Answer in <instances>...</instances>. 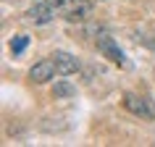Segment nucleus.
Wrapping results in <instances>:
<instances>
[{"instance_id": "obj_7", "label": "nucleus", "mask_w": 155, "mask_h": 147, "mask_svg": "<svg viewBox=\"0 0 155 147\" xmlns=\"http://www.w3.org/2000/svg\"><path fill=\"white\" fill-rule=\"evenodd\" d=\"M53 95H55L58 100H61V97H71V95H76V87H74V84H68V82H55Z\"/></svg>"}, {"instance_id": "obj_2", "label": "nucleus", "mask_w": 155, "mask_h": 147, "mask_svg": "<svg viewBox=\"0 0 155 147\" xmlns=\"http://www.w3.org/2000/svg\"><path fill=\"white\" fill-rule=\"evenodd\" d=\"M97 50L103 53V58H108V60H110V63L121 66V68H126V66H129L126 55H124V50L116 45L113 37H108V34H100V37H97Z\"/></svg>"}, {"instance_id": "obj_3", "label": "nucleus", "mask_w": 155, "mask_h": 147, "mask_svg": "<svg viewBox=\"0 0 155 147\" xmlns=\"http://www.w3.org/2000/svg\"><path fill=\"white\" fill-rule=\"evenodd\" d=\"M58 13V3L53 0H37L32 8L26 11V18L32 21V24H50Z\"/></svg>"}, {"instance_id": "obj_8", "label": "nucleus", "mask_w": 155, "mask_h": 147, "mask_svg": "<svg viewBox=\"0 0 155 147\" xmlns=\"http://www.w3.org/2000/svg\"><path fill=\"white\" fill-rule=\"evenodd\" d=\"M26 45H29V37H26V34H18V37L11 40V53H13V55H21L26 50Z\"/></svg>"}, {"instance_id": "obj_1", "label": "nucleus", "mask_w": 155, "mask_h": 147, "mask_svg": "<svg viewBox=\"0 0 155 147\" xmlns=\"http://www.w3.org/2000/svg\"><path fill=\"white\" fill-rule=\"evenodd\" d=\"M58 13L66 21H87L92 16V3L90 0H61Z\"/></svg>"}, {"instance_id": "obj_5", "label": "nucleus", "mask_w": 155, "mask_h": 147, "mask_svg": "<svg viewBox=\"0 0 155 147\" xmlns=\"http://www.w3.org/2000/svg\"><path fill=\"white\" fill-rule=\"evenodd\" d=\"M55 76H58V68H55V60L53 58H45V60H40V63H34L29 68V79L34 84H45L50 79H55Z\"/></svg>"}, {"instance_id": "obj_4", "label": "nucleus", "mask_w": 155, "mask_h": 147, "mask_svg": "<svg viewBox=\"0 0 155 147\" xmlns=\"http://www.w3.org/2000/svg\"><path fill=\"white\" fill-rule=\"evenodd\" d=\"M124 108L129 113L139 116V118H155V103L147 97H139V95H124Z\"/></svg>"}, {"instance_id": "obj_6", "label": "nucleus", "mask_w": 155, "mask_h": 147, "mask_svg": "<svg viewBox=\"0 0 155 147\" xmlns=\"http://www.w3.org/2000/svg\"><path fill=\"white\" fill-rule=\"evenodd\" d=\"M53 60H55V68H58V76H71V74L79 71V60L71 55V53H66V50H55L53 53Z\"/></svg>"}]
</instances>
